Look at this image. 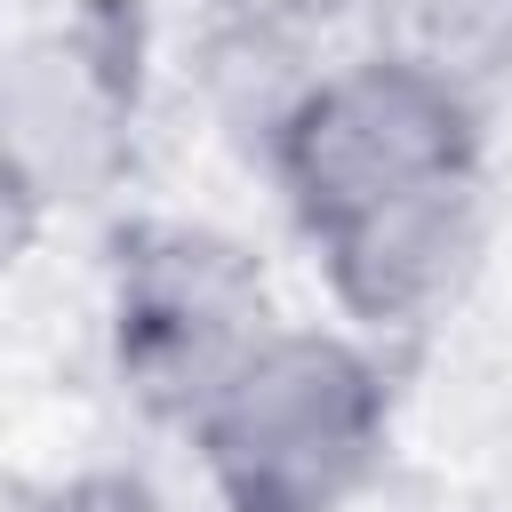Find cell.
Segmentation results:
<instances>
[{
    "label": "cell",
    "instance_id": "3957f363",
    "mask_svg": "<svg viewBox=\"0 0 512 512\" xmlns=\"http://www.w3.org/2000/svg\"><path fill=\"white\" fill-rule=\"evenodd\" d=\"M248 320H256V280L208 232H160L120 272V360L152 400L184 416L256 344Z\"/></svg>",
    "mask_w": 512,
    "mask_h": 512
},
{
    "label": "cell",
    "instance_id": "6da1fadb",
    "mask_svg": "<svg viewBox=\"0 0 512 512\" xmlns=\"http://www.w3.org/2000/svg\"><path fill=\"white\" fill-rule=\"evenodd\" d=\"M280 168L352 312L400 320L448 288L472 192V136L448 80L424 64H360L328 80L288 120Z\"/></svg>",
    "mask_w": 512,
    "mask_h": 512
},
{
    "label": "cell",
    "instance_id": "277c9868",
    "mask_svg": "<svg viewBox=\"0 0 512 512\" xmlns=\"http://www.w3.org/2000/svg\"><path fill=\"white\" fill-rule=\"evenodd\" d=\"M24 224H32V184H24V168H16V160H0V264L16 256Z\"/></svg>",
    "mask_w": 512,
    "mask_h": 512
},
{
    "label": "cell",
    "instance_id": "7a4b0ae2",
    "mask_svg": "<svg viewBox=\"0 0 512 512\" xmlns=\"http://www.w3.org/2000/svg\"><path fill=\"white\" fill-rule=\"evenodd\" d=\"M192 424L232 512H336L376 464L384 400L336 336H256Z\"/></svg>",
    "mask_w": 512,
    "mask_h": 512
},
{
    "label": "cell",
    "instance_id": "5b68a950",
    "mask_svg": "<svg viewBox=\"0 0 512 512\" xmlns=\"http://www.w3.org/2000/svg\"><path fill=\"white\" fill-rule=\"evenodd\" d=\"M56 512H152V496H144L136 480H88V488H72Z\"/></svg>",
    "mask_w": 512,
    "mask_h": 512
}]
</instances>
